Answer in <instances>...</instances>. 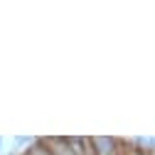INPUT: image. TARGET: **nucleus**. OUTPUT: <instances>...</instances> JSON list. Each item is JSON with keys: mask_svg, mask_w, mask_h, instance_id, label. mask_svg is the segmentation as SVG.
Segmentation results:
<instances>
[{"mask_svg": "<svg viewBox=\"0 0 155 155\" xmlns=\"http://www.w3.org/2000/svg\"><path fill=\"white\" fill-rule=\"evenodd\" d=\"M0 145H3V138H0Z\"/></svg>", "mask_w": 155, "mask_h": 155, "instance_id": "obj_1", "label": "nucleus"}]
</instances>
